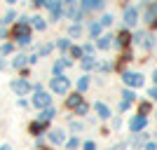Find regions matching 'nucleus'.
I'll return each instance as SVG.
<instances>
[{"label": "nucleus", "mask_w": 157, "mask_h": 150, "mask_svg": "<svg viewBox=\"0 0 157 150\" xmlns=\"http://www.w3.org/2000/svg\"><path fill=\"white\" fill-rule=\"evenodd\" d=\"M124 80L129 82V85H141V82H143V80H141V75H136V73H134V75H131V73H127Z\"/></svg>", "instance_id": "39448f33"}, {"label": "nucleus", "mask_w": 157, "mask_h": 150, "mask_svg": "<svg viewBox=\"0 0 157 150\" xmlns=\"http://www.w3.org/2000/svg\"><path fill=\"white\" fill-rule=\"evenodd\" d=\"M49 101H52V98H49V94H38V96L33 98V103L38 106V108H42V106H49Z\"/></svg>", "instance_id": "7ed1b4c3"}, {"label": "nucleus", "mask_w": 157, "mask_h": 150, "mask_svg": "<svg viewBox=\"0 0 157 150\" xmlns=\"http://www.w3.org/2000/svg\"><path fill=\"white\" fill-rule=\"evenodd\" d=\"M52 141H54V143H61V141H63V134H61V131H54V134H52Z\"/></svg>", "instance_id": "6e6552de"}, {"label": "nucleus", "mask_w": 157, "mask_h": 150, "mask_svg": "<svg viewBox=\"0 0 157 150\" xmlns=\"http://www.w3.org/2000/svg\"><path fill=\"white\" fill-rule=\"evenodd\" d=\"M108 45H110V38H101L98 40V47H108Z\"/></svg>", "instance_id": "4468645a"}, {"label": "nucleus", "mask_w": 157, "mask_h": 150, "mask_svg": "<svg viewBox=\"0 0 157 150\" xmlns=\"http://www.w3.org/2000/svg\"><path fill=\"white\" fill-rule=\"evenodd\" d=\"M14 89H17V91H26L28 85H26V82H14Z\"/></svg>", "instance_id": "9d476101"}, {"label": "nucleus", "mask_w": 157, "mask_h": 150, "mask_svg": "<svg viewBox=\"0 0 157 150\" xmlns=\"http://www.w3.org/2000/svg\"><path fill=\"white\" fill-rule=\"evenodd\" d=\"M35 28H45V21L40 19V17H38V19H35Z\"/></svg>", "instance_id": "dca6fc26"}, {"label": "nucleus", "mask_w": 157, "mask_h": 150, "mask_svg": "<svg viewBox=\"0 0 157 150\" xmlns=\"http://www.w3.org/2000/svg\"><path fill=\"white\" fill-rule=\"evenodd\" d=\"M73 56L78 59V56H82V49H78V47H73Z\"/></svg>", "instance_id": "f3484780"}, {"label": "nucleus", "mask_w": 157, "mask_h": 150, "mask_svg": "<svg viewBox=\"0 0 157 150\" xmlns=\"http://www.w3.org/2000/svg\"><path fill=\"white\" fill-rule=\"evenodd\" d=\"M120 42H122V45H127V42H129V33H120Z\"/></svg>", "instance_id": "f8f14e48"}, {"label": "nucleus", "mask_w": 157, "mask_h": 150, "mask_svg": "<svg viewBox=\"0 0 157 150\" xmlns=\"http://www.w3.org/2000/svg\"><path fill=\"white\" fill-rule=\"evenodd\" d=\"M52 87H54V91H59V94H61V91L68 89V80H66V78H59V80H54V82H52Z\"/></svg>", "instance_id": "f03ea898"}, {"label": "nucleus", "mask_w": 157, "mask_h": 150, "mask_svg": "<svg viewBox=\"0 0 157 150\" xmlns=\"http://www.w3.org/2000/svg\"><path fill=\"white\" fill-rule=\"evenodd\" d=\"M42 129H45V124H42V122H33L31 124V131H33V134H40Z\"/></svg>", "instance_id": "0eeeda50"}, {"label": "nucleus", "mask_w": 157, "mask_h": 150, "mask_svg": "<svg viewBox=\"0 0 157 150\" xmlns=\"http://www.w3.org/2000/svg\"><path fill=\"white\" fill-rule=\"evenodd\" d=\"M14 35L19 38V42H21V45L31 42V38H28V26H26V24H19V26L14 28Z\"/></svg>", "instance_id": "f257e3e1"}, {"label": "nucleus", "mask_w": 157, "mask_h": 150, "mask_svg": "<svg viewBox=\"0 0 157 150\" xmlns=\"http://www.w3.org/2000/svg\"><path fill=\"white\" fill-rule=\"evenodd\" d=\"M96 113L101 115V117H108V115H110V113H108V108H105L103 103H96Z\"/></svg>", "instance_id": "423d86ee"}, {"label": "nucleus", "mask_w": 157, "mask_h": 150, "mask_svg": "<svg viewBox=\"0 0 157 150\" xmlns=\"http://www.w3.org/2000/svg\"><path fill=\"white\" fill-rule=\"evenodd\" d=\"M78 113H80V115H82V113H87V106H85V103H80V106H78Z\"/></svg>", "instance_id": "a211bd4d"}, {"label": "nucleus", "mask_w": 157, "mask_h": 150, "mask_svg": "<svg viewBox=\"0 0 157 150\" xmlns=\"http://www.w3.org/2000/svg\"><path fill=\"white\" fill-rule=\"evenodd\" d=\"M127 21H129V24H134V19H136V12H134V10H127Z\"/></svg>", "instance_id": "1a4fd4ad"}, {"label": "nucleus", "mask_w": 157, "mask_h": 150, "mask_svg": "<svg viewBox=\"0 0 157 150\" xmlns=\"http://www.w3.org/2000/svg\"><path fill=\"white\" fill-rule=\"evenodd\" d=\"M85 150H94V143L89 141V143H85Z\"/></svg>", "instance_id": "6ab92c4d"}, {"label": "nucleus", "mask_w": 157, "mask_h": 150, "mask_svg": "<svg viewBox=\"0 0 157 150\" xmlns=\"http://www.w3.org/2000/svg\"><path fill=\"white\" fill-rule=\"evenodd\" d=\"M78 103H80V96H78V94L68 98V106H71V108H73V106H78Z\"/></svg>", "instance_id": "9b49d317"}, {"label": "nucleus", "mask_w": 157, "mask_h": 150, "mask_svg": "<svg viewBox=\"0 0 157 150\" xmlns=\"http://www.w3.org/2000/svg\"><path fill=\"white\" fill-rule=\"evenodd\" d=\"M87 85H89V80H87V78L80 80V89H87Z\"/></svg>", "instance_id": "2eb2a0df"}, {"label": "nucleus", "mask_w": 157, "mask_h": 150, "mask_svg": "<svg viewBox=\"0 0 157 150\" xmlns=\"http://www.w3.org/2000/svg\"><path fill=\"white\" fill-rule=\"evenodd\" d=\"M143 127H145V117L143 115H138V117L131 122V131H138V129H143Z\"/></svg>", "instance_id": "20e7f679"}, {"label": "nucleus", "mask_w": 157, "mask_h": 150, "mask_svg": "<svg viewBox=\"0 0 157 150\" xmlns=\"http://www.w3.org/2000/svg\"><path fill=\"white\" fill-rule=\"evenodd\" d=\"M155 82H157V73H155Z\"/></svg>", "instance_id": "4be33fe9"}, {"label": "nucleus", "mask_w": 157, "mask_h": 150, "mask_svg": "<svg viewBox=\"0 0 157 150\" xmlns=\"http://www.w3.org/2000/svg\"><path fill=\"white\" fill-rule=\"evenodd\" d=\"M0 150H10V148H7V145H2V148H0Z\"/></svg>", "instance_id": "412c9836"}, {"label": "nucleus", "mask_w": 157, "mask_h": 150, "mask_svg": "<svg viewBox=\"0 0 157 150\" xmlns=\"http://www.w3.org/2000/svg\"><path fill=\"white\" fill-rule=\"evenodd\" d=\"M52 115H54V110H52V108H47V110L42 113V115H40V117H42V120H49V117H52Z\"/></svg>", "instance_id": "ddd939ff"}, {"label": "nucleus", "mask_w": 157, "mask_h": 150, "mask_svg": "<svg viewBox=\"0 0 157 150\" xmlns=\"http://www.w3.org/2000/svg\"><path fill=\"white\" fill-rule=\"evenodd\" d=\"M152 96H155V98H157V89H152Z\"/></svg>", "instance_id": "aec40b11"}]
</instances>
